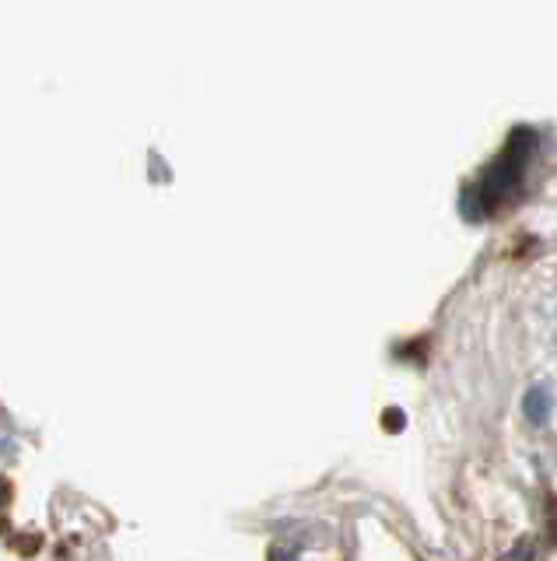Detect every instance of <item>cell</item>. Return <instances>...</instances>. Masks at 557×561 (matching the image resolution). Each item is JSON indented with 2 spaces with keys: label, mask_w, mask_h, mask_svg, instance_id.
I'll use <instances>...</instances> for the list:
<instances>
[{
  "label": "cell",
  "mask_w": 557,
  "mask_h": 561,
  "mask_svg": "<svg viewBox=\"0 0 557 561\" xmlns=\"http://www.w3.org/2000/svg\"><path fill=\"white\" fill-rule=\"evenodd\" d=\"M550 408H554V400L547 393V386H533V390L522 397V411H526V417L533 421V425H547V417H550Z\"/></svg>",
  "instance_id": "7a4b0ae2"
},
{
  "label": "cell",
  "mask_w": 557,
  "mask_h": 561,
  "mask_svg": "<svg viewBox=\"0 0 557 561\" xmlns=\"http://www.w3.org/2000/svg\"><path fill=\"white\" fill-rule=\"evenodd\" d=\"M270 561H299V558L288 554L285 548H274V551H270Z\"/></svg>",
  "instance_id": "3957f363"
},
{
  "label": "cell",
  "mask_w": 557,
  "mask_h": 561,
  "mask_svg": "<svg viewBox=\"0 0 557 561\" xmlns=\"http://www.w3.org/2000/svg\"><path fill=\"white\" fill-rule=\"evenodd\" d=\"M533 154H536V130L515 127L495 162L484 169L477 186L463 193V215L480 221L487 215H501L504 207H512L522 197V186H526Z\"/></svg>",
  "instance_id": "6da1fadb"
}]
</instances>
